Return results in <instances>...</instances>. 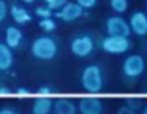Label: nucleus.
<instances>
[{
    "instance_id": "1",
    "label": "nucleus",
    "mask_w": 147,
    "mask_h": 114,
    "mask_svg": "<svg viewBox=\"0 0 147 114\" xmlns=\"http://www.w3.org/2000/svg\"><path fill=\"white\" fill-rule=\"evenodd\" d=\"M81 85L90 94L101 92V90L104 87V75H102L101 67L97 64L87 65L81 74Z\"/></svg>"
},
{
    "instance_id": "2",
    "label": "nucleus",
    "mask_w": 147,
    "mask_h": 114,
    "mask_svg": "<svg viewBox=\"0 0 147 114\" xmlns=\"http://www.w3.org/2000/svg\"><path fill=\"white\" fill-rule=\"evenodd\" d=\"M30 53L33 58L40 61H52L58 53L56 40L48 35L36 38L30 45Z\"/></svg>"
},
{
    "instance_id": "3",
    "label": "nucleus",
    "mask_w": 147,
    "mask_h": 114,
    "mask_svg": "<svg viewBox=\"0 0 147 114\" xmlns=\"http://www.w3.org/2000/svg\"><path fill=\"white\" fill-rule=\"evenodd\" d=\"M71 52L78 56V58H87L94 52L95 43L91 35L88 33H82V35H77L75 38H72L71 43H69Z\"/></svg>"
},
{
    "instance_id": "4",
    "label": "nucleus",
    "mask_w": 147,
    "mask_h": 114,
    "mask_svg": "<svg viewBox=\"0 0 147 114\" xmlns=\"http://www.w3.org/2000/svg\"><path fill=\"white\" fill-rule=\"evenodd\" d=\"M131 48V42L128 38H123V36H110L107 35L102 40H101V49L107 53L111 55H121L125 53L128 49Z\"/></svg>"
},
{
    "instance_id": "5",
    "label": "nucleus",
    "mask_w": 147,
    "mask_h": 114,
    "mask_svg": "<svg viewBox=\"0 0 147 114\" xmlns=\"http://www.w3.org/2000/svg\"><path fill=\"white\" fill-rule=\"evenodd\" d=\"M144 68H146V61L141 55H130L123 62V74L130 80L138 78L144 72Z\"/></svg>"
},
{
    "instance_id": "6",
    "label": "nucleus",
    "mask_w": 147,
    "mask_h": 114,
    "mask_svg": "<svg viewBox=\"0 0 147 114\" xmlns=\"http://www.w3.org/2000/svg\"><path fill=\"white\" fill-rule=\"evenodd\" d=\"M105 30L110 36H123L128 38L131 35L130 25L121 16H110L105 22Z\"/></svg>"
},
{
    "instance_id": "7",
    "label": "nucleus",
    "mask_w": 147,
    "mask_h": 114,
    "mask_svg": "<svg viewBox=\"0 0 147 114\" xmlns=\"http://www.w3.org/2000/svg\"><path fill=\"white\" fill-rule=\"evenodd\" d=\"M82 15H84V9L75 2H68L65 6H62L55 13V16L63 22H74V20L80 19Z\"/></svg>"
},
{
    "instance_id": "8",
    "label": "nucleus",
    "mask_w": 147,
    "mask_h": 114,
    "mask_svg": "<svg viewBox=\"0 0 147 114\" xmlns=\"http://www.w3.org/2000/svg\"><path fill=\"white\" fill-rule=\"evenodd\" d=\"M78 110L81 114H102L104 107L97 97H82L78 103Z\"/></svg>"
},
{
    "instance_id": "9",
    "label": "nucleus",
    "mask_w": 147,
    "mask_h": 114,
    "mask_svg": "<svg viewBox=\"0 0 147 114\" xmlns=\"http://www.w3.org/2000/svg\"><path fill=\"white\" fill-rule=\"evenodd\" d=\"M128 25H130V29L133 33H136L137 36H144L147 35V15L144 12H134L131 16H130V20H128Z\"/></svg>"
},
{
    "instance_id": "10",
    "label": "nucleus",
    "mask_w": 147,
    "mask_h": 114,
    "mask_svg": "<svg viewBox=\"0 0 147 114\" xmlns=\"http://www.w3.org/2000/svg\"><path fill=\"white\" fill-rule=\"evenodd\" d=\"M23 40V32L16 28V26H7L6 32H5V43L13 51L16 48H19V45Z\"/></svg>"
},
{
    "instance_id": "11",
    "label": "nucleus",
    "mask_w": 147,
    "mask_h": 114,
    "mask_svg": "<svg viewBox=\"0 0 147 114\" xmlns=\"http://www.w3.org/2000/svg\"><path fill=\"white\" fill-rule=\"evenodd\" d=\"M15 64L13 51L6 45L0 43V71H9Z\"/></svg>"
},
{
    "instance_id": "12",
    "label": "nucleus",
    "mask_w": 147,
    "mask_h": 114,
    "mask_svg": "<svg viewBox=\"0 0 147 114\" xmlns=\"http://www.w3.org/2000/svg\"><path fill=\"white\" fill-rule=\"evenodd\" d=\"M10 15H12V19L18 23V25H28L29 22H32V15L20 5H12L10 6Z\"/></svg>"
},
{
    "instance_id": "13",
    "label": "nucleus",
    "mask_w": 147,
    "mask_h": 114,
    "mask_svg": "<svg viewBox=\"0 0 147 114\" xmlns=\"http://www.w3.org/2000/svg\"><path fill=\"white\" fill-rule=\"evenodd\" d=\"M53 110L55 114H77L78 107L68 98H58L56 101H53Z\"/></svg>"
},
{
    "instance_id": "14",
    "label": "nucleus",
    "mask_w": 147,
    "mask_h": 114,
    "mask_svg": "<svg viewBox=\"0 0 147 114\" xmlns=\"http://www.w3.org/2000/svg\"><path fill=\"white\" fill-rule=\"evenodd\" d=\"M53 108V101L51 97H38L32 105V114H49Z\"/></svg>"
},
{
    "instance_id": "15",
    "label": "nucleus",
    "mask_w": 147,
    "mask_h": 114,
    "mask_svg": "<svg viewBox=\"0 0 147 114\" xmlns=\"http://www.w3.org/2000/svg\"><path fill=\"white\" fill-rule=\"evenodd\" d=\"M110 7L115 13H124L128 9V0H110Z\"/></svg>"
},
{
    "instance_id": "16",
    "label": "nucleus",
    "mask_w": 147,
    "mask_h": 114,
    "mask_svg": "<svg viewBox=\"0 0 147 114\" xmlns=\"http://www.w3.org/2000/svg\"><path fill=\"white\" fill-rule=\"evenodd\" d=\"M39 28L46 32V33H51L56 29V22L52 19V18H48V19H40L39 20Z\"/></svg>"
},
{
    "instance_id": "17",
    "label": "nucleus",
    "mask_w": 147,
    "mask_h": 114,
    "mask_svg": "<svg viewBox=\"0 0 147 114\" xmlns=\"http://www.w3.org/2000/svg\"><path fill=\"white\" fill-rule=\"evenodd\" d=\"M45 6L49 7L51 10H59L62 6H65L68 3V0H43Z\"/></svg>"
},
{
    "instance_id": "18",
    "label": "nucleus",
    "mask_w": 147,
    "mask_h": 114,
    "mask_svg": "<svg viewBox=\"0 0 147 114\" xmlns=\"http://www.w3.org/2000/svg\"><path fill=\"white\" fill-rule=\"evenodd\" d=\"M35 15L39 19H48V18H52V10L46 6H38L35 9Z\"/></svg>"
},
{
    "instance_id": "19",
    "label": "nucleus",
    "mask_w": 147,
    "mask_h": 114,
    "mask_svg": "<svg viewBox=\"0 0 147 114\" xmlns=\"http://www.w3.org/2000/svg\"><path fill=\"white\" fill-rule=\"evenodd\" d=\"M125 103H127L125 105H127L128 108L134 110V111H137V110H140V108L143 107V101H141L140 98H127Z\"/></svg>"
},
{
    "instance_id": "20",
    "label": "nucleus",
    "mask_w": 147,
    "mask_h": 114,
    "mask_svg": "<svg viewBox=\"0 0 147 114\" xmlns=\"http://www.w3.org/2000/svg\"><path fill=\"white\" fill-rule=\"evenodd\" d=\"M98 0H77V5H80L82 9H92L97 5Z\"/></svg>"
},
{
    "instance_id": "21",
    "label": "nucleus",
    "mask_w": 147,
    "mask_h": 114,
    "mask_svg": "<svg viewBox=\"0 0 147 114\" xmlns=\"http://www.w3.org/2000/svg\"><path fill=\"white\" fill-rule=\"evenodd\" d=\"M52 92H53V91H52L51 87H40V88H38V91H36L38 97H51Z\"/></svg>"
},
{
    "instance_id": "22",
    "label": "nucleus",
    "mask_w": 147,
    "mask_h": 114,
    "mask_svg": "<svg viewBox=\"0 0 147 114\" xmlns=\"http://www.w3.org/2000/svg\"><path fill=\"white\" fill-rule=\"evenodd\" d=\"M15 94H16L18 97H30V95H32V91H30V90H28V88L19 87V88H16V90H15Z\"/></svg>"
},
{
    "instance_id": "23",
    "label": "nucleus",
    "mask_w": 147,
    "mask_h": 114,
    "mask_svg": "<svg viewBox=\"0 0 147 114\" xmlns=\"http://www.w3.org/2000/svg\"><path fill=\"white\" fill-rule=\"evenodd\" d=\"M7 5L5 3V2H2L0 3V22H3L5 20V18H6V15H7Z\"/></svg>"
},
{
    "instance_id": "24",
    "label": "nucleus",
    "mask_w": 147,
    "mask_h": 114,
    "mask_svg": "<svg viewBox=\"0 0 147 114\" xmlns=\"http://www.w3.org/2000/svg\"><path fill=\"white\" fill-rule=\"evenodd\" d=\"M117 114H137V111H134V110L128 108L127 105H124V107H120V108H118Z\"/></svg>"
},
{
    "instance_id": "25",
    "label": "nucleus",
    "mask_w": 147,
    "mask_h": 114,
    "mask_svg": "<svg viewBox=\"0 0 147 114\" xmlns=\"http://www.w3.org/2000/svg\"><path fill=\"white\" fill-rule=\"evenodd\" d=\"M12 92L13 91L7 87H0V97H9V95H12Z\"/></svg>"
},
{
    "instance_id": "26",
    "label": "nucleus",
    "mask_w": 147,
    "mask_h": 114,
    "mask_svg": "<svg viewBox=\"0 0 147 114\" xmlns=\"http://www.w3.org/2000/svg\"><path fill=\"white\" fill-rule=\"evenodd\" d=\"M0 114H18V111L10 107H3V108H0Z\"/></svg>"
},
{
    "instance_id": "27",
    "label": "nucleus",
    "mask_w": 147,
    "mask_h": 114,
    "mask_svg": "<svg viewBox=\"0 0 147 114\" xmlns=\"http://www.w3.org/2000/svg\"><path fill=\"white\" fill-rule=\"evenodd\" d=\"M23 3H26V5H32V3H35L36 0H22Z\"/></svg>"
},
{
    "instance_id": "28",
    "label": "nucleus",
    "mask_w": 147,
    "mask_h": 114,
    "mask_svg": "<svg viewBox=\"0 0 147 114\" xmlns=\"http://www.w3.org/2000/svg\"><path fill=\"white\" fill-rule=\"evenodd\" d=\"M143 114H147V107H144V110H143Z\"/></svg>"
},
{
    "instance_id": "29",
    "label": "nucleus",
    "mask_w": 147,
    "mask_h": 114,
    "mask_svg": "<svg viewBox=\"0 0 147 114\" xmlns=\"http://www.w3.org/2000/svg\"><path fill=\"white\" fill-rule=\"evenodd\" d=\"M146 49H147V43H146Z\"/></svg>"
},
{
    "instance_id": "30",
    "label": "nucleus",
    "mask_w": 147,
    "mask_h": 114,
    "mask_svg": "<svg viewBox=\"0 0 147 114\" xmlns=\"http://www.w3.org/2000/svg\"><path fill=\"white\" fill-rule=\"evenodd\" d=\"M2 2H3V0H0V3H2Z\"/></svg>"
}]
</instances>
